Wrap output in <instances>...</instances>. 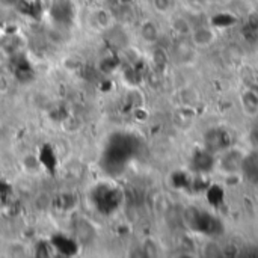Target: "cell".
Instances as JSON below:
<instances>
[{"mask_svg": "<svg viewBox=\"0 0 258 258\" xmlns=\"http://www.w3.org/2000/svg\"><path fill=\"white\" fill-rule=\"evenodd\" d=\"M121 200H122L121 190L110 184H100L98 187H95V190L92 194L94 206L101 215L113 213L119 207Z\"/></svg>", "mask_w": 258, "mask_h": 258, "instance_id": "1", "label": "cell"}, {"mask_svg": "<svg viewBox=\"0 0 258 258\" xmlns=\"http://www.w3.org/2000/svg\"><path fill=\"white\" fill-rule=\"evenodd\" d=\"M76 3L73 0H51L48 15L57 27L70 26L76 18Z\"/></svg>", "mask_w": 258, "mask_h": 258, "instance_id": "2", "label": "cell"}, {"mask_svg": "<svg viewBox=\"0 0 258 258\" xmlns=\"http://www.w3.org/2000/svg\"><path fill=\"white\" fill-rule=\"evenodd\" d=\"M11 65H12V71L17 80H20L21 83H29L33 80L35 77L33 68L23 53H17L11 56Z\"/></svg>", "mask_w": 258, "mask_h": 258, "instance_id": "3", "label": "cell"}, {"mask_svg": "<svg viewBox=\"0 0 258 258\" xmlns=\"http://www.w3.org/2000/svg\"><path fill=\"white\" fill-rule=\"evenodd\" d=\"M51 243L56 249V252H60L62 255H73L77 252L79 249V242L71 239V237H65V236H54L51 239Z\"/></svg>", "mask_w": 258, "mask_h": 258, "instance_id": "4", "label": "cell"}, {"mask_svg": "<svg viewBox=\"0 0 258 258\" xmlns=\"http://www.w3.org/2000/svg\"><path fill=\"white\" fill-rule=\"evenodd\" d=\"M94 237H95L94 225L86 219L77 221V224H76V240L79 243H88V242H92Z\"/></svg>", "mask_w": 258, "mask_h": 258, "instance_id": "5", "label": "cell"}, {"mask_svg": "<svg viewBox=\"0 0 258 258\" xmlns=\"http://www.w3.org/2000/svg\"><path fill=\"white\" fill-rule=\"evenodd\" d=\"M112 21H113L112 12L106 8H98L91 12V23L101 30L109 29L112 26Z\"/></svg>", "mask_w": 258, "mask_h": 258, "instance_id": "6", "label": "cell"}, {"mask_svg": "<svg viewBox=\"0 0 258 258\" xmlns=\"http://www.w3.org/2000/svg\"><path fill=\"white\" fill-rule=\"evenodd\" d=\"M141 36L147 42H154L159 36V30L156 24L153 21H144V24L141 26Z\"/></svg>", "mask_w": 258, "mask_h": 258, "instance_id": "7", "label": "cell"}, {"mask_svg": "<svg viewBox=\"0 0 258 258\" xmlns=\"http://www.w3.org/2000/svg\"><path fill=\"white\" fill-rule=\"evenodd\" d=\"M56 252L51 240H39L35 246V254L38 257H53Z\"/></svg>", "mask_w": 258, "mask_h": 258, "instance_id": "8", "label": "cell"}, {"mask_svg": "<svg viewBox=\"0 0 258 258\" xmlns=\"http://www.w3.org/2000/svg\"><path fill=\"white\" fill-rule=\"evenodd\" d=\"M151 3L159 14H166L172 8V0H151Z\"/></svg>", "mask_w": 258, "mask_h": 258, "instance_id": "9", "label": "cell"}]
</instances>
